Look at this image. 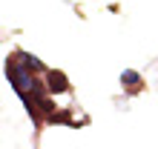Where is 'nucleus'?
Segmentation results:
<instances>
[{
	"instance_id": "nucleus-4",
	"label": "nucleus",
	"mask_w": 158,
	"mask_h": 149,
	"mask_svg": "<svg viewBox=\"0 0 158 149\" xmlns=\"http://www.w3.org/2000/svg\"><path fill=\"white\" fill-rule=\"evenodd\" d=\"M38 109L43 112V115H55V103H52V100L46 98V95H43V98L38 100Z\"/></svg>"
},
{
	"instance_id": "nucleus-1",
	"label": "nucleus",
	"mask_w": 158,
	"mask_h": 149,
	"mask_svg": "<svg viewBox=\"0 0 158 149\" xmlns=\"http://www.w3.org/2000/svg\"><path fill=\"white\" fill-rule=\"evenodd\" d=\"M46 89L55 92V95H60V92H69V80H66V74L58 72V69H49V72H46Z\"/></svg>"
},
{
	"instance_id": "nucleus-3",
	"label": "nucleus",
	"mask_w": 158,
	"mask_h": 149,
	"mask_svg": "<svg viewBox=\"0 0 158 149\" xmlns=\"http://www.w3.org/2000/svg\"><path fill=\"white\" fill-rule=\"evenodd\" d=\"M15 58L20 60V63H26V66H29L32 72H43V63H40L38 58H35V54H26V52H17Z\"/></svg>"
},
{
	"instance_id": "nucleus-2",
	"label": "nucleus",
	"mask_w": 158,
	"mask_h": 149,
	"mask_svg": "<svg viewBox=\"0 0 158 149\" xmlns=\"http://www.w3.org/2000/svg\"><path fill=\"white\" fill-rule=\"evenodd\" d=\"M121 83H124V86L127 89H138V86H141V74H138L135 69H124V72H121Z\"/></svg>"
}]
</instances>
